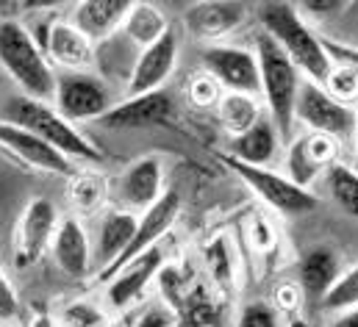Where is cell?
<instances>
[{"mask_svg":"<svg viewBox=\"0 0 358 327\" xmlns=\"http://www.w3.org/2000/svg\"><path fill=\"white\" fill-rule=\"evenodd\" d=\"M259 20L262 31L286 53L294 70L303 73L306 81L322 86L334 61L322 48V36L306 22L303 11L289 3H264L259 8Z\"/></svg>","mask_w":358,"mask_h":327,"instance_id":"obj_1","label":"cell"},{"mask_svg":"<svg viewBox=\"0 0 358 327\" xmlns=\"http://www.w3.org/2000/svg\"><path fill=\"white\" fill-rule=\"evenodd\" d=\"M0 67L25 97L53 103L59 75L36 36L17 20H0Z\"/></svg>","mask_w":358,"mask_h":327,"instance_id":"obj_2","label":"cell"},{"mask_svg":"<svg viewBox=\"0 0 358 327\" xmlns=\"http://www.w3.org/2000/svg\"><path fill=\"white\" fill-rule=\"evenodd\" d=\"M3 122H11V125L39 136L42 142H48L50 147L64 153L70 161L97 164L103 159L100 147L90 142V136H84L73 122H67L53 108V103H42V100L17 94L3 106Z\"/></svg>","mask_w":358,"mask_h":327,"instance_id":"obj_3","label":"cell"},{"mask_svg":"<svg viewBox=\"0 0 358 327\" xmlns=\"http://www.w3.org/2000/svg\"><path fill=\"white\" fill-rule=\"evenodd\" d=\"M256 59H259V75H262V97L267 100V117L278 128V136L289 145L294 131V100L300 92V73L286 59V53L269 39L264 31L256 34Z\"/></svg>","mask_w":358,"mask_h":327,"instance_id":"obj_4","label":"cell"},{"mask_svg":"<svg viewBox=\"0 0 358 327\" xmlns=\"http://www.w3.org/2000/svg\"><path fill=\"white\" fill-rule=\"evenodd\" d=\"M220 159L228 164V169H234L269 208H275L286 217H303V214L317 211V205H320L317 197L308 189L292 183L286 175L272 172L269 166H248V164L236 161L231 156H220Z\"/></svg>","mask_w":358,"mask_h":327,"instance_id":"obj_5","label":"cell"},{"mask_svg":"<svg viewBox=\"0 0 358 327\" xmlns=\"http://www.w3.org/2000/svg\"><path fill=\"white\" fill-rule=\"evenodd\" d=\"M294 122H303L308 133H322L342 142L356 131V108L336 103L320 83L303 78L294 100Z\"/></svg>","mask_w":358,"mask_h":327,"instance_id":"obj_6","label":"cell"},{"mask_svg":"<svg viewBox=\"0 0 358 327\" xmlns=\"http://www.w3.org/2000/svg\"><path fill=\"white\" fill-rule=\"evenodd\" d=\"M111 106L108 86L92 73H62L56 78L53 108L73 125L97 122Z\"/></svg>","mask_w":358,"mask_h":327,"instance_id":"obj_7","label":"cell"},{"mask_svg":"<svg viewBox=\"0 0 358 327\" xmlns=\"http://www.w3.org/2000/svg\"><path fill=\"white\" fill-rule=\"evenodd\" d=\"M203 70L220 83L225 92L253 94L262 97V75H259V59L256 50L242 45H211L200 53Z\"/></svg>","mask_w":358,"mask_h":327,"instance_id":"obj_8","label":"cell"},{"mask_svg":"<svg viewBox=\"0 0 358 327\" xmlns=\"http://www.w3.org/2000/svg\"><path fill=\"white\" fill-rule=\"evenodd\" d=\"M164 159L162 156H142L139 161L122 169L111 194L117 200V211L145 214L164 197Z\"/></svg>","mask_w":358,"mask_h":327,"instance_id":"obj_9","label":"cell"},{"mask_svg":"<svg viewBox=\"0 0 358 327\" xmlns=\"http://www.w3.org/2000/svg\"><path fill=\"white\" fill-rule=\"evenodd\" d=\"M59 228V211L48 197H34L14 228V263L20 269L34 266L53 245Z\"/></svg>","mask_w":358,"mask_h":327,"instance_id":"obj_10","label":"cell"},{"mask_svg":"<svg viewBox=\"0 0 358 327\" xmlns=\"http://www.w3.org/2000/svg\"><path fill=\"white\" fill-rule=\"evenodd\" d=\"M180 214V197L178 191H164V197L153 205V208H148L145 214H139V222H136V233H134V239L128 242L125 247V252L111 263V266H106L103 272H97V280L100 283H108L125 263H131L134 258H139L142 252H148V249H153V247H159V242L164 239V233L176 225V219H178Z\"/></svg>","mask_w":358,"mask_h":327,"instance_id":"obj_11","label":"cell"},{"mask_svg":"<svg viewBox=\"0 0 358 327\" xmlns=\"http://www.w3.org/2000/svg\"><path fill=\"white\" fill-rule=\"evenodd\" d=\"M39 48L45 50L53 70L64 73H87L94 67L97 48L70 22V20H50L45 25V36L39 39Z\"/></svg>","mask_w":358,"mask_h":327,"instance_id":"obj_12","label":"cell"},{"mask_svg":"<svg viewBox=\"0 0 358 327\" xmlns=\"http://www.w3.org/2000/svg\"><path fill=\"white\" fill-rule=\"evenodd\" d=\"M176 114V100L170 92L159 89V92H148V94H136L128 97L117 106H111L97 125L108 128V131H134V128H150V125H164L170 122Z\"/></svg>","mask_w":358,"mask_h":327,"instance_id":"obj_13","label":"cell"},{"mask_svg":"<svg viewBox=\"0 0 358 327\" xmlns=\"http://www.w3.org/2000/svg\"><path fill=\"white\" fill-rule=\"evenodd\" d=\"M178 36H176L173 28L159 42H153L145 50H139V56L134 61V70L128 75V97L164 89V83H167V78L173 75V70L178 64Z\"/></svg>","mask_w":358,"mask_h":327,"instance_id":"obj_14","label":"cell"},{"mask_svg":"<svg viewBox=\"0 0 358 327\" xmlns=\"http://www.w3.org/2000/svg\"><path fill=\"white\" fill-rule=\"evenodd\" d=\"M164 266V252L162 247H153L148 252H142L139 258H134L131 263H125L111 280H108V289H106V303L111 311H125L148 286L150 280L162 272Z\"/></svg>","mask_w":358,"mask_h":327,"instance_id":"obj_15","label":"cell"},{"mask_svg":"<svg viewBox=\"0 0 358 327\" xmlns=\"http://www.w3.org/2000/svg\"><path fill=\"white\" fill-rule=\"evenodd\" d=\"M0 147H6L8 153H14L17 159L34 169H42V172H53V175H73L76 166L73 161L59 153L56 147H50L48 142H42L39 136L11 125V122H3L0 119Z\"/></svg>","mask_w":358,"mask_h":327,"instance_id":"obj_16","label":"cell"},{"mask_svg":"<svg viewBox=\"0 0 358 327\" xmlns=\"http://www.w3.org/2000/svg\"><path fill=\"white\" fill-rule=\"evenodd\" d=\"M245 20H248V8L242 3H197L183 14L189 34L200 42H214V45H222V39L231 36Z\"/></svg>","mask_w":358,"mask_h":327,"instance_id":"obj_17","label":"cell"},{"mask_svg":"<svg viewBox=\"0 0 358 327\" xmlns=\"http://www.w3.org/2000/svg\"><path fill=\"white\" fill-rule=\"evenodd\" d=\"M128 11H131L128 0H87L70 11V22L97 48L120 34Z\"/></svg>","mask_w":358,"mask_h":327,"instance_id":"obj_18","label":"cell"},{"mask_svg":"<svg viewBox=\"0 0 358 327\" xmlns=\"http://www.w3.org/2000/svg\"><path fill=\"white\" fill-rule=\"evenodd\" d=\"M50 252H53L59 269L67 277L81 280V277H87L92 272V245L78 217L59 219V228H56Z\"/></svg>","mask_w":358,"mask_h":327,"instance_id":"obj_19","label":"cell"},{"mask_svg":"<svg viewBox=\"0 0 358 327\" xmlns=\"http://www.w3.org/2000/svg\"><path fill=\"white\" fill-rule=\"evenodd\" d=\"M342 275V261L331 247L320 245L308 249L300 261V291L303 297H311L317 303H322V297L331 291V286L339 280Z\"/></svg>","mask_w":358,"mask_h":327,"instance_id":"obj_20","label":"cell"},{"mask_svg":"<svg viewBox=\"0 0 358 327\" xmlns=\"http://www.w3.org/2000/svg\"><path fill=\"white\" fill-rule=\"evenodd\" d=\"M136 222H139V217L128 214V211H111L100 222L97 242H94V249H92V266H97V272L111 266L125 252L128 242L136 233Z\"/></svg>","mask_w":358,"mask_h":327,"instance_id":"obj_21","label":"cell"},{"mask_svg":"<svg viewBox=\"0 0 358 327\" xmlns=\"http://www.w3.org/2000/svg\"><path fill=\"white\" fill-rule=\"evenodd\" d=\"M278 147H280L278 128L272 125L269 117H262L250 131H245L242 136H234L228 142L225 156L248 164V166H269V161L278 156Z\"/></svg>","mask_w":358,"mask_h":327,"instance_id":"obj_22","label":"cell"},{"mask_svg":"<svg viewBox=\"0 0 358 327\" xmlns=\"http://www.w3.org/2000/svg\"><path fill=\"white\" fill-rule=\"evenodd\" d=\"M167 31H170V22H167L164 11L159 6H153V3H131V11H128V17H125V22L120 28L125 42L134 45L136 50L150 48Z\"/></svg>","mask_w":358,"mask_h":327,"instance_id":"obj_23","label":"cell"},{"mask_svg":"<svg viewBox=\"0 0 358 327\" xmlns=\"http://www.w3.org/2000/svg\"><path fill=\"white\" fill-rule=\"evenodd\" d=\"M67 197L70 205L76 208L78 217H94L111 197V183L103 172L97 169H76L70 175V186H67Z\"/></svg>","mask_w":358,"mask_h":327,"instance_id":"obj_24","label":"cell"},{"mask_svg":"<svg viewBox=\"0 0 358 327\" xmlns=\"http://www.w3.org/2000/svg\"><path fill=\"white\" fill-rule=\"evenodd\" d=\"M217 119L220 125L231 133V136H242L245 131H250L264 114H262V103L253 94H239V92H225L217 103Z\"/></svg>","mask_w":358,"mask_h":327,"instance_id":"obj_25","label":"cell"},{"mask_svg":"<svg viewBox=\"0 0 358 327\" xmlns=\"http://www.w3.org/2000/svg\"><path fill=\"white\" fill-rule=\"evenodd\" d=\"M325 180H328V189H331V197L336 200V205L350 214L353 219H358V172L345 166V164H334L328 172H325Z\"/></svg>","mask_w":358,"mask_h":327,"instance_id":"obj_26","label":"cell"},{"mask_svg":"<svg viewBox=\"0 0 358 327\" xmlns=\"http://www.w3.org/2000/svg\"><path fill=\"white\" fill-rule=\"evenodd\" d=\"M286 172H289L286 177L292 183L303 186V189H308V183L317 180L325 172L320 164L308 156V147H306V139L303 136H294L292 145H289V150H286Z\"/></svg>","mask_w":358,"mask_h":327,"instance_id":"obj_27","label":"cell"},{"mask_svg":"<svg viewBox=\"0 0 358 327\" xmlns=\"http://www.w3.org/2000/svg\"><path fill=\"white\" fill-rule=\"evenodd\" d=\"M322 311H350L358 305V263L345 269L331 291L322 297Z\"/></svg>","mask_w":358,"mask_h":327,"instance_id":"obj_28","label":"cell"},{"mask_svg":"<svg viewBox=\"0 0 358 327\" xmlns=\"http://www.w3.org/2000/svg\"><path fill=\"white\" fill-rule=\"evenodd\" d=\"M322 89L342 106H356L358 103V73L348 64H336L331 67L328 78L322 81Z\"/></svg>","mask_w":358,"mask_h":327,"instance_id":"obj_29","label":"cell"},{"mask_svg":"<svg viewBox=\"0 0 358 327\" xmlns=\"http://www.w3.org/2000/svg\"><path fill=\"white\" fill-rule=\"evenodd\" d=\"M222 94H225V89L214 81L206 70L194 73V75L186 81V100H189L194 108H200V111L217 108V103H220Z\"/></svg>","mask_w":358,"mask_h":327,"instance_id":"obj_30","label":"cell"},{"mask_svg":"<svg viewBox=\"0 0 358 327\" xmlns=\"http://www.w3.org/2000/svg\"><path fill=\"white\" fill-rule=\"evenodd\" d=\"M245 242H248L250 249H256V252H269L275 247L278 231H275V225L267 219V214L253 211L248 217V222H245Z\"/></svg>","mask_w":358,"mask_h":327,"instance_id":"obj_31","label":"cell"},{"mask_svg":"<svg viewBox=\"0 0 358 327\" xmlns=\"http://www.w3.org/2000/svg\"><path fill=\"white\" fill-rule=\"evenodd\" d=\"M208 266L214 269L220 283H231L236 275V261H234V249L228 245V239H217L208 247Z\"/></svg>","mask_w":358,"mask_h":327,"instance_id":"obj_32","label":"cell"},{"mask_svg":"<svg viewBox=\"0 0 358 327\" xmlns=\"http://www.w3.org/2000/svg\"><path fill=\"white\" fill-rule=\"evenodd\" d=\"M183 317H186V325L189 327H220L217 305L208 297H200V294H194L183 305Z\"/></svg>","mask_w":358,"mask_h":327,"instance_id":"obj_33","label":"cell"},{"mask_svg":"<svg viewBox=\"0 0 358 327\" xmlns=\"http://www.w3.org/2000/svg\"><path fill=\"white\" fill-rule=\"evenodd\" d=\"M236 327H278V311L264 300H253L239 311Z\"/></svg>","mask_w":358,"mask_h":327,"instance_id":"obj_34","label":"cell"},{"mask_svg":"<svg viewBox=\"0 0 358 327\" xmlns=\"http://www.w3.org/2000/svg\"><path fill=\"white\" fill-rule=\"evenodd\" d=\"M303 291H300V286L297 283H280L278 289H275V297H272V308L278 311V314H294L300 305H303Z\"/></svg>","mask_w":358,"mask_h":327,"instance_id":"obj_35","label":"cell"},{"mask_svg":"<svg viewBox=\"0 0 358 327\" xmlns=\"http://www.w3.org/2000/svg\"><path fill=\"white\" fill-rule=\"evenodd\" d=\"M176 325H178V311H173L170 305H150L134 322V327H176Z\"/></svg>","mask_w":358,"mask_h":327,"instance_id":"obj_36","label":"cell"},{"mask_svg":"<svg viewBox=\"0 0 358 327\" xmlns=\"http://www.w3.org/2000/svg\"><path fill=\"white\" fill-rule=\"evenodd\" d=\"M322 48L325 53L331 56V61L336 64H348L358 73V48L356 45H348V42H339V39H331V36H322Z\"/></svg>","mask_w":358,"mask_h":327,"instance_id":"obj_37","label":"cell"},{"mask_svg":"<svg viewBox=\"0 0 358 327\" xmlns=\"http://www.w3.org/2000/svg\"><path fill=\"white\" fill-rule=\"evenodd\" d=\"M64 314H67V322L73 327H103V314L87 303H76Z\"/></svg>","mask_w":358,"mask_h":327,"instance_id":"obj_38","label":"cell"},{"mask_svg":"<svg viewBox=\"0 0 358 327\" xmlns=\"http://www.w3.org/2000/svg\"><path fill=\"white\" fill-rule=\"evenodd\" d=\"M17 314V294L8 283V277L0 272V319H11Z\"/></svg>","mask_w":358,"mask_h":327,"instance_id":"obj_39","label":"cell"},{"mask_svg":"<svg viewBox=\"0 0 358 327\" xmlns=\"http://www.w3.org/2000/svg\"><path fill=\"white\" fill-rule=\"evenodd\" d=\"M342 8V3H308L306 6V11H311V14H336Z\"/></svg>","mask_w":358,"mask_h":327,"instance_id":"obj_40","label":"cell"},{"mask_svg":"<svg viewBox=\"0 0 358 327\" xmlns=\"http://www.w3.org/2000/svg\"><path fill=\"white\" fill-rule=\"evenodd\" d=\"M331 327H358V305L356 308H350V311H342V317L334 319V325Z\"/></svg>","mask_w":358,"mask_h":327,"instance_id":"obj_41","label":"cell"},{"mask_svg":"<svg viewBox=\"0 0 358 327\" xmlns=\"http://www.w3.org/2000/svg\"><path fill=\"white\" fill-rule=\"evenodd\" d=\"M353 108H356V131H353V139H356V159H358V103Z\"/></svg>","mask_w":358,"mask_h":327,"instance_id":"obj_42","label":"cell"},{"mask_svg":"<svg viewBox=\"0 0 358 327\" xmlns=\"http://www.w3.org/2000/svg\"><path fill=\"white\" fill-rule=\"evenodd\" d=\"M103 327H128V319H120V322H106Z\"/></svg>","mask_w":358,"mask_h":327,"instance_id":"obj_43","label":"cell"},{"mask_svg":"<svg viewBox=\"0 0 358 327\" xmlns=\"http://www.w3.org/2000/svg\"><path fill=\"white\" fill-rule=\"evenodd\" d=\"M0 8H3V3H0Z\"/></svg>","mask_w":358,"mask_h":327,"instance_id":"obj_44","label":"cell"}]
</instances>
